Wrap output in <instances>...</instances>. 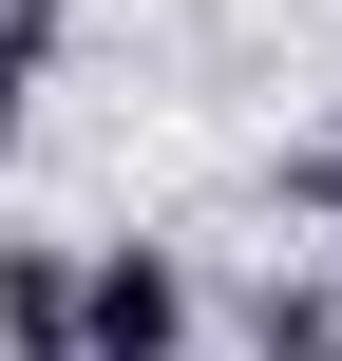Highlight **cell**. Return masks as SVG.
<instances>
[{"instance_id": "cell-1", "label": "cell", "mask_w": 342, "mask_h": 361, "mask_svg": "<svg viewBox=\"0 0 342 361\" xmlns=\"http://www.w3.org/2000/svg\"><path fill=\"white\" fill-rule=\"evenodd\" d=\"M209 343V286H190V247H76V361H190Z\"/></svg>"}, {"instance_id": "cell-2", "label": "cell", "mask_w": 342, "mask_h": 361, "mask_svg": "<svg viewBox=\"0 0 342 361\" xmlns=\"http://www.w3.org/2000/svg\"><path fill=\"white\" fill-rule=\"evenodd\" d=\"M0 361H76V247H0Z\"/></svg>"}, {"instance_id": "cell-3", "label": "cell", "mask_w": 342, "mask_h": 361, "mask_svg": "<svg viewBox=\"0 0 342 361\" xmlns=\"http://www.w3.org/2000/svg\"><path fill=\"white\" fill-rule=\"evenodd\" d=\"M248 361H342V286L324 267H267L248 286Z\"/></svg>"}, {"instance_id": "cell-4", "label": "cell", "mask_w": 342, "mask_h": 361, "mask_svg": "<svg viewBox=\"0 0 342 361\" xmlns=\"http://www.w3.org/2000/svg\"><path fill=\"white\" fill-rule=\"evenodd\" d=\"M0 57L38 76V57H57V0H0Z\"/></svg>"}, {"instance_id": "cell-5", "label": "cell", "mask_w": 342, "mask_h": 361, "mask_svg": "<svg viewBox=\"0 0 342 361\" xmlns=\"http://www.w3.org/2000/svg\"><path fill=\"white\" fill-rule=\"evenodd\" d=\"M19 114H38V76H19V57H0V171H19Z\"/></svg>"}]
</instances>
